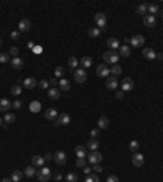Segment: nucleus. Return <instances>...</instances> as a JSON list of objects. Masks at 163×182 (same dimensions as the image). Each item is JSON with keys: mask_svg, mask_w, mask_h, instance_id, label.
Segmentation results:
<instances>
[{"mask_svg": "<svg viewBox=\"0 0 163 182\" xmlns=\"http://www.w3.org/2000/svg\"><path fill=\"white\" fill-rule=\"evenodd\" d=\"M103 59H105V62L111 63V65H116L118 60H119V52L118 51H109V52H105L103 54Z\"/></svg>", "mask_w": 163, "mask_h": 182, "instance_id": "f257e3e1", "label": "nucleus"}, {"mask_svg": "<svg viewBox=\"0 0 163 182\" xmlns=\"http://www.w3.org/2000/svg\"><path fill=\"white\" fill-rule=\"evenodd\" d=\"M36 176H38L39 182H47V180L51 179V169H49V168H44V166H42L41 169H38Z\"/></svg>", "mask_w": 163, "mask_h": 182, "instance_id": "f03ea898", "label": "nucleus"}, {"mask_svg": "<svg viewBox=\"0 0 163 182\" xmlns=\"http://www.w3.org/2000/svg\"><path fill=\"white\" fill-rule=\"evenodd\" d=\"M95 23H96L98 29H105L106 25H108L106 15H105V13H95Z\"/></svg>", "mask_w": 163, "mask_h": 182, "instance_id": "7ed1b4c3", "label": "nucleus"}, {"mask_svg": "<svg viewBox=\"0 0 163 182\" xmlns=\"http://www.w3.org/2000/svg\"><path fill=\"white\" fill-rule=\"evenodd\" d=\"M129 42H130V46H132V47H142V46H144V42H145V38L142 34H136L134 38L129 39Z\"/></svg>", "mask_w": 163, "mask_h": 182, "instance_id": "20e7f679", "label": "nucleus"}, {"mask_svg": "<svg viewBox=\"0 0 163 182\" xmlns=\"http://www.w3.org/2000/svg\"><path fill=\"white\" fill-rule=\"evenodd\" d=\"M96 75L101 76V78H108L111 75V70L108 68V65H105V63H101V65L96 67Z\"/></svg>", "mask_w": 163, "mask_h": 182, "instance_id": "39448f33", "label": "nucleus"}, {"mask_svg": "<svg viewBox=\"0 0 163 182\" xmlns=\"http://www.w3.org/2000/svg\"><path fill=\"white\" fill-rule=\"evenodd\" d=\"M75 82L77 83H83V82H86V72H85V68H77L75 70Z\"/></svg>", "mask_w": 163, "mask_h": 182, "instance_id": "423d86ee", "label": "nucleus"}, {"mask_svg": "<svg viewBox=\"0 0 163 182\" xmlns=\"http://www.w3.org/2000/svg\"><path fill=\"white\" fill-rule=\"evenodd\" d=\"M101 159H103V156H101V153L100 151H91L90 155H88V161L91 164H100L101 163Z\"/></svg>", "mask_w": 163, "mask_h": 182, "instance_id": "0eeeda50", "label": "nucleus"}, {"mask_svg": "<svg viewBox=\"0 0 163 182\" xmlns=\"http://www.w3.org/2000/svg\"><path fill=\"white\" fill-rule=\"evenodd\" d=\"M54 161H55V164H59V166H64L67 163V155L64 151H55V155H54Z\"/></svg>", "mask_w": 163, "mask_h": 182, "instance_id": "6e6552de", "label": "nucleus"}, {"mask_svg": "<svg viewBox=\"0 0 163 182\" xmlns=\"http://www.w3.org/2000/svg\"><path fill=\"white\" fill-rule=\"evenodd\" d=\"M121 88H122V91H132L134 90V80L132 78H124L121 83Z\"/></svg>", "mask_w": 163, "mask_h": 182, "instance_id": "1a4fd4ad", "label": "nucleus"}, {"mask_svg": "<svg viewBox=\"0 0 163 182\" xmlns=\"http://www.w3.org/2000/svg\"><path fill=\"white\" fill-rule=\"evenodd\" d=\"M132 164L136 166V168H142V166H144V155H140V153H134Z\"/></svg>", "mask_w": 163, "mask_h": 182, "instance_id": "9d476101", "label": "nucleus"}, {"mask_svg": "<svg viewBox=\"0 0 163 182\" xmlns=\"http://www.w3.org/2000/svg\"><path fill=\"white\" fill-rule=\"evenodd\" d=\"M44 117H46L47 120H57V117H59V112L55 111V109L49 107V109H46V112H44Z\"/></svg>", "mask_w": 163, "mask_h": 182, "instance_id": "9b49d317", "label": "nucleus"}, {"mask_svg": "<svg viewBox=\"0 0 163 182\" xmlns=\"http://www.w3.org/2000/svg\"><path fill=\"white\" fill-rule=\"evenodd\" d=\"M23 85H25V88H26V90H34V88L38 86V82L33 78V76H28V78H25Z\"/></svg>", "mask_w": 163, "mask_h": 182, "instance_id": "f8f14e48", "label": "nucleus"}, {"mask_svg": "<svg viewBox=\"0 0 163 182\" xmlns=\"http://www.w3.org/2000/svg\"><path fill=\"white\" fill-rule=\"evenodd\" d=\"M118 85H119V83H118V78H116V76L109 75L108 80H106V88H108V90H116Z\"/></svg>", "mask_w": 163, "mask_h": 182, "instance_id": "ddd939ff", "label": "nucleus"}, {"mask_svg": "<svg viewBox=\"0 0 163 182\" xmlns=\"http://www.w3.org/2000/svg\"><path fill=\"white\" fill-rule=\"evenodd\" d=\"M44 163H46L44 156H41V155H34L33 156V166H34V168H42Z\"/></svg>", "mask_w": 163, "mask_h": 182, "instance_id": "4468645a", "label": "nucleus"}, {"mask_svg": "<svg viewBox=\"0 0 163 182\" xmlns=\"http://www.w3.org/2000/svg\"><path fill=\"white\" fill-rule=\"evenodd\" d=\"M142 55H144L145 59H149V60L157 59V52H155L153 49H150V47H147V49H144V51H142Z\"/></svg>", "mask_w": 163, "mask_h": 182, "instance_id": "2eb2a0df", "label": "nucleus"}, {"mask_svg": "<svg viewBox=\"0 0 163 182\" xmlns=\"http://www.w3.org/2000/svg\"><path fill=\"white\" fill-rule=\"evenodd\" d=\"M155 23H157V18L152 17V15H145V17H144V25L147 28H153Z\"/></svg>", "mask_w": 163, "mask_h": 182, "instance_id": "dca6fc26", "label": "nucleus"}, {"mask_svg": "<svg viewBox=\"0 0 163 182\" xmlns=\"http://www.w3.org/2000/svg\"><path fill=\"white\" fill-rule=\"evenodd\" d=\"M30 28H31V21H30L28 18L21 20V21L18 23V29H20V31H30Z\"/></svg>", "mask_w": 163, "mask_h": 182, "instance_id": "f3484780", "label": "nucleus"}, {"mask_svg": "<svg viewBox=\"0 0 163 182\" xmlns=\"http://www.w3.org/2000/svg\"><path fill=\"white\" fill-rule=\"evenodd\" d=\"M67 124H70V116L69 114H59L57 125H67Z\"/></svg>", "mask_w": 163, "mask_h": 182, "instance_id": "a211bd4d", "label": "nucleus"}, {"mask_svg": "<svg viewBox=\"0 0 163 182\" xmlns=\"http://www.w3.org/2000/svg\"><path fill=\"white\" fill-rule=\"evenodd\" d=\"M106 44H108V47L111 51H118L119 49V41L116 38H109L108 41H106Z\"/></svg>", "mask_w": 163, "mask_h": 182, "instance_id": "6ab92c4d", "label": "nucleus"}, {"mask_svg": "<svg viewBox=\"0 0 163 182\" xmlns=\"http://www.w3.org/2000/svg\"><path fill=\"white\" fill-rule=\"evenodd\" d=\"M158 11H160V7H158L157 3H150V5H147V13H150L152 17H155Z\"/></svg>", "mask_w": 163, "mask_h": 182, "instance_id": "aec40b11", "label": "nucleus"}, {"mask_svg": "<svg viewBox=\"0 0 163 182\" xmlns=\"http://www.w3.org/2000/svg\"><path fill=\"white\" fill-rule=\"evenodd\" d=\"M47 96H49L51 99H59L61 98V91H59L57 88H49V90H47Z\"/></svg>", "mask_w": 163, "mask_h": 182, "instance_id": "412c9836", "label": "nucleus"}, {"mask_svg": "<svg viewBox=\"0 0 163 182\" xmlns=\"http://www.w3.org/2000/svg\"><path fill=\"white\" fill-rule=\"evenodd\" d=\"M11 107V103L7 98H3V99H0V111H3V112H7L8 109Z\"/></svg>", "mask_w": 163, "mask_h": 182, "instance_id": "4be33fe9", "label": "nucleus"}, {"mask_svg": "<svg viewBox=\"0 0 163 182\" xmlns=\"http://www.w3.org/2000/svg\"><path fill=\"white\" fill-rule=\"evenodd\" d=\"M59 88H61V91H69L70 90V83L67 78H61V82H59Z\"/></svg>", "mask_w": 163, "mask_h": 182, "instance_id": "5701e85b", "label": "nucleus"}, {"mask_svg": "<svg viewBox=\"0 0 163 182\" xmlns=\"http://www.w3.org/2000/svg\"><path fill=\"white\" fill-rule=\"evenodd\" d=\"M129 55H130V47L129 46L119 47V57H129Z\"/></svg>", "mask_w": 163, "mask_h": 182, "instance_id": "b1692460", "label": "nucleus"}, {"mask_svg": "<svg viewBox=\"0 0 163 182\" xmlns=\"http://www.w3.org/2000/svg\"><path fill=\"white\" fill-rule=\"evenodd\" d=\"M36 168L34 166H28V168H25V171H23V174H25L26 177H33V176H36Z\"/></svg>", "mask_w": 163, "mask_h": 182, "instance_id": "393cba45", "label": "nucleus"}, {"mask_svg": "<svg viewBox=\"0 0 163 182\" xmlns=\"http://www.w3.org/2000/svg\"><path fill=\"white\" fill-rule=\"evenodd\" d=\"M108 125H109V119L106 116H101L100 120H98V127L100 128H108Z\"/></svg>", "mask_w": 163, "mask_h": 182, "instance_id": "a878e982", "label": "nucleus"}, {"mask_svg": "<svg viewBox=\"0 0 163 182\" xmlns=\"http://www.w3.org/2000/svg\"><path fill=\"white\" fill-rule=\"evenodd\" d=\"M11 67L17 68V70H20V68H23V60L20 57H13L11 59Z\"/></svg>", "mask_w": 163, "mask_h": 182, "instance_id": "bb28decb", "label": "nucleus"}, {"mask_svg": "<svg viewBox=\"0 0 163 182\" xmlns=\"http://www.w3.org/2000/svg\"><path fill=\"white\" fill-rule=\"evenodd\" d=\"M98 145H100V143H98V140H96V138H91V140L86 141V148H90L91 151H96Z\"/></svg>", "mask_w": 163, "mask_h": 182, "instance_id": "cd10ccee", "label": "nucleus"}, {"mask_svg": "<svg viewBox=\"0 0 163 182\" xmlns=\"http://www.w3.org/2000/svg\"><path fill=\"white\" fill-rule=\"evenodd\" d=\"M80 65H82L83 68H88V67H91V65H93V60H91V57H82V60H80Z\"/></svg>", "mask_w": 163, "mask_h": 182, "instance_id": "c85d7f7f", "label": "nucleus"}, {"mask_svg": "<svg viewBox=\"0 0 163 182\" xmlns=\"http://www.w3.org/2000/svg\"><path fill=\"white\" fill-rule=\"evenodd\" d=\"M75 155H77V158H85V156H86V153H85V147H82V145L75 147Z\"/></svg>", "mask_w": 163, "mask_h": 182, "instance_id": "c756f323", "label": "nucleus"}, {"mask_svg": "<svg viewBox=\"0 0 163 182\" xmlns=\"http://www.w3.org/2000/svg\"><path fill=\"white\" fill-rule=\"evenodd\" d=\"M23 176H25L23 172H20V171H13V172H11V176H10V179L13 180V182H20Z\"/></svg>", "mask_w": 163, "mask_h": 182, "instance_id": "7c9ffc66", "label": "nucleus"}, {"mask_svg": "<svg viewBox=\"0 0 163 182\" xmlns=\"http://www.w3.org/2000/svg\"><path fill=\"white\" fill-rule=\"evenodd\" d=\"M136 11H137V15H140V17H145L147 15V3H140Z\"/></svg>", "mask_w": 163, "mask_h": 182, "instance_id": "2f4dec72", "label": "nucleus"}, {"mask_svg": "<svg viewBox=\"0 0 163 182\" xmlns=\"http://www.w3.org/2000/svg\"><path fill=\"white\" fill-rule=\"evenodd\" d=\"M109 70H111V75H113V76H118V75L122 73V67L121 65H113Z\"/></svg>", "mask_w": 163, "mask_h": 182, "instance_id": "473e14b6", "label": "nucleus"}, {"mask_svg": "<svg viewBox=\"0 0 163 182\" xmlns=\"http://www.w3.org/2000/svg\"><path fill=\"white\" fill-rule=\"evenodd\" d=\"M3 119H5L7 124H13L15 120H17V116L11 114V112H8V114H5V117H3Z\"/></svg>", "mask_w": 163, "mask_h": 182, "instance_id": "72a5a7b5", "label": "nucleus"}, {"mask_svg": "<svg viewBox=\"0 0 163 182\" xmlns=\"http://www.w3.org/2000/svg\"><path fill=\"white\" fill-rule=\"evenodd\" d=\"M65 180H67V182H77V180H78V176H77L75 172H69V174L65 176Z\"/></svg>", "mask_w": 163, "mask_h": 182, "instance_id": "f704fd0d", "label": "nucleus"}, {"mask_svg": "<svg viewBox=\"0 0 163 182\" xmlns=\"http://www.w3.org/2000/svg\"><path fill=\"white\" fill-rule=\"evenodd\" d=\"M78 63H80V62L77 60V57H74V55H70V57H69V67L70 68H77Z\"/></svg>", "mask_w": 163, "mask_h": 182, "instance_id": "c9c22d12", "label": "nucleus"}, {"mask_svg": "<svg viewBox=\"0 0 163 182\" xmlns=\"http://www.w3.org/2000/svg\"><path fill=\"white\" fill-rule=\"evenodd\" d=\"M100 34H101V29H98V28H91V29L88 31V36H90V38H98Z\"/></svg>", "mask_w": 163, "mask_h": 182, "instance_id": "e433bc0d", "label": "nucleus"}, {"mask_svg": "<svg viewBox=\"0 0 163 182\" xmlns=\"http://www.w3.org/2000/svg\"><path fill=\"white\" fill-rule=\"evenodd\" d=\"M30 109H31V112H38L39 109H41V103H39V101H33L31 106H30Z\"/></svg>", "mask_w": 163, "mask_h": 182, "instance_id": "4c0bfd02", "label": "nucleus"}, {"mask_svg": "<svg viewBox=\"0 0 163 182\" xmlns=\"http://www.w3.org/2000/svg\"><path fill=\"white\" fill-rule=\"evenodd\" d=\"M11 94L20 96L21 94V86H20V85H13V86H11Z\"/></svg>", "mask_w": 163, "mask_h": 182, "instance_id": "58836bf2", "label": "nucleus"}, {"mask_svg": "<svg viewBox=\"0 0 163 182\" xmlns=\"http://www.w3.org/2000/svg\"><path fill=\"white\" fill-rule=\"evenodd\" d=\"M8 60H10V54H7V52H0V62L7 63Z\"/></svg>", "mask_w": 163, "mask_h": 182, "instance_id": "ea45409f", "label": "nucleus"}, {"mask_svg": "<svg viewBox=\"0 0 163 182\" xmlns=\"http://www.w3.org/2000/svg\"><path fill=\"white\" fill-rule=\"evenodd\" d=\"M75 164H77V168H85V166H86V159H85V158H77V163H75Z\"/></svg>", "mask_w": 163, "mask_h": 182, "instance_id": "a19ab883", "label": "nucleus"}, {"mask_svg": "<svg viewBox=\"0 0 163 182\" xmlns=\"http://www.w3.org/2000/svg\"><path fill=\"white\" fill-rule=\"evenodd\" d=\"M54 75H55V78H62V76H64V67H57V68H55Z\"/></svg>", "mask_w": 163, "mask_h": 182, "instance_id": "79ce46f5", "label": "nucleus"}, {"mask_svg": "<svg viewBox=\"0 0 163 182\" xmlns=\"http://www.w3.org/2000/svg\"><path fill=\"white\" fill-rule=\"evenodd\" d=\"M85 182H100V179H98V176H95V174H88Z\"/></svg>", "mask_w": 163, "mask_h": 182, "instance_id": "37998d69", "label": "nucleus"}, {"mask_svg": "<svg viewBox=\"0 0 163 182\" xmlns=\"http://www.w3.org/2000/svg\"><path fill=\"white\" fill-rule=\"evenodd\" d=\"M38 86L41 88V90H46V88L49 86V82H46V80H41V82L38 83Z\"/></svg>", "mask_w": 163, "mask_h": 182, "instance_id": "c03bdc74", "label": "nucleus"}, {"mask_svg": "<svg viewBox=\"0 0 163 182\" xmlns=\"http://www.w3.org/2000/svg\"><path fill=\"white\" fill-rule=\"evenodd\" d=\"M129 148L132 150V151H137V148H139V141L132 140V141H130V145H129Z\"/></svg>", "mask_w": 163, "mask_h": 182, "instance_id": "a18cd8bd", "label": "nucleus"}, {"mask_svg": "<svg viewBox=\"0 0 163 182\" xmlns=\"http://www.w3.org/2000/svg\"><path fill=\"white\" fill-rule=\"evenodd\" d=\"M18 47H11V49H10V52H8V54L10 55H13V57H18Z\"/></svg>", "mask_w": 163, "mask_h": 182, "instance_id": "49530a36", "label": "nucleus"}, {"mask_svg": "<svg viewBox=\"0 0 163 182\" xmlns=\"http://www.w3.org/2000/svg\"><path fill=\"white\" fill-rule=\"evenodd\" d=\"M10 36H11V39H13V41H18V39H20V31H13Z\"/></svg>", "mask_w": 163, "mask_h": 182, "instance_id": "de8ad7c7", "label": "nucleus"}, {"mask_svg": "<svg viewBox=\"0 0 163 182\" xmlns=\"http://www.w3.org/2000/svg\"><path fill=\"white\" fill-rule=\"evenodd\" d=\"M11 107H15V109H20V107H21V101H15V103H11Z\"/></svg>", "mask_w": 163, "mask_h": 182, "instance_id": "09e8293b", "label": "nucleus"}, {"mask_svg": "<svg viewBox=\"0 0 163 182\" xmlns=\"http://www.w3.org/2000/svg\"><path fill=\"white\" fill-rule=\"evenodd\" d=\"M106 182H119V179H118V176H109L106 179Z\"/></svg>", "mask_w": 163, "mask_h": 182, "instance_id": "8fccbe9b", "label": "nucleus"}, {"mask_svg": "<svg viewBox=\"0 0 163 182\" xmlns=\"http://www.w3.org/2000/svg\"><path fill=\"white\" fill-rule=\"evenodd\" d=\"M55 85H57V80H55V78H51L49 80V86L51 88H55Z\"/></svg>", "mask_w": 163, "mask_h": 182, "instance_id": "3c124183", "label": "nucleus"}, {"mask_svg": "<svg viewBox=\"0 0 163 182\" xmlns=\"http://www.w3.org/2000/svg\"><path fill=\"white\" fill-rule=\"evenodd\" d=\"M91 169H95V172H101V171H103V168H101L100 164H95V166H93V168H91Z\"/></svg>", "mask_w": 163, "mask_h": 182, "instance_id": "603ef678", "label": "nucleus"}, {"mask_svg": "<svg viewBox=\"0 0 163 182\" xmlns=\"http://www.w3.org/2000/svg\"><path fill=\"white\" fill-rule=\"evenodd\" d=\"M98 132H100V130H96V128H93V130L90 132V133H91V138H96V137H98Z\"/></svg>", "mask_w": 163, "mask_h": 182, "instance_id": "864d4df0", "label": "nucleus"}, {"mask_svg": "<svg viewBox=\"0 0 163 182\" xmlns=\"http://www.w3.org/2000/svg\"><path fill=\"white\" fill-rule=\"evenodd\" d=\"M44 159H46V161H51V159H54V155H51V153H47V155H44Z\"/></svg>", "mask_w": 163, "mask_h": 182, "instance_id": "5fc2aeb1", "label": "nucleus"}, {"mask_svg": "<svg viewBox=\"0 0 163 182\" xmlns=\"http://www.w3.org/2000/svg\"><path fill=\"white\" fill-rule=\"evenodd\" d=\"M116 98L118 99H122V98H124V91H118L116 93Z\"/></svg>", "mask_w": 163, "mask_h": 182, "instance_id": "6e6d98bb", "label": "nucleus"}, {"mask_svg": "<svg viewBox=\"0 0 163 182\" xmlns=\"http://www.w3.org/2000/svg\"><path fill=\"white\" fill-rule=\"evenodd\" d=\"M83 171H85V174H86V176H88V174L91 172V168H86V166H85V168H83Z\"/></svg>", "mask_w": 163, "mask_h": 182, "instance_id": "4d7b16f0", "label": "nucleus"}, {"mask_svg": "<svg viewBox=\"0 0 163 182\" xmlns=\"http://www.w3.org/2000/svg\"><path fill=\"white\" fill-rule=\"evenodd\" d=\"M2 182H13V180H11L10 177H5V179H2Z\"/></svg>", "mask_w": 163, "mask_h": 182, "instance_id": "13d9d810", "label": "nucleus"}, {"mask_svg": "<svg viewBox=\"0 0 163 182\" xmlns=\"http://www.w3.org/2000/svg\"><path fill=\"white\" fill-rule=\"evenodd\" d=\"M2 44H3V41H2V39H0V47H2Z\"/></svg>", "mask_w": 163, "mask_h": 182, "instance_id": "bf43d9fd", "label": "nucleus"}, {"mask_svg": "<svg viewBox=\"0 0 163 182\" xmlns=\"http://www.w3.org/2000/svg\"><path fill=\"white\" fill-rule=\"evenodd\" d=\"M0 125H2V117H0Z\"/></svg>", "mask_w": 163, "mask_h": 182, "instance_id": "052dcab7", "label": "nucleus"}, {"mask_svg": "<svg viewBox=\"0 0 163 182\" xmlns=\"http://www.w3.org/2000/svg\"><path fill=\"white\" fill-rule=\"evenodd\" d=\"M161 18H163V11H161Z\"/></svg>", "mask_w": 163, "mask_h": 182, "instance_id": "680f3d73", "label": "nucleus"}]
</instances>
